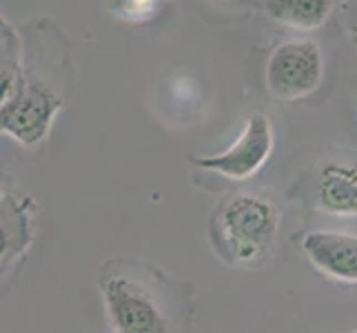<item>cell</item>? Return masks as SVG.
Listing matches in <instances>:
<instances>
[{"instance_id":"cell-1","label":"cell","mask_w":357,"mask_h":333,"mask_svg":"<svg viewBox=\"0 0 357 333\" xmlns=\"http://www.w3.org/2000/svg\"><path fill=\"white\" fill-rule=\"evenodd\" d=\"M100 293L112 333H189V300L153 265L107 262Z\"/></svg>"},{"instance_id":"cell-2","label":"cell","mask_w":357,"mask_h":333,"mask_svg":"<svg viewBox=\"0 0 357 333\" xmlns=\"http://www.w3.org/2000/svg\"><path fill=\"white\" fill-rule=\"evenodd\" d=\"M280 227L275 205L255 193H236L215 216L218 244L236 265H255L271 249Z\"/></svg>"},{"instance_id":"cell-3","label":"cell","mask_w":357,"mask_h":333,"mask_svg":"<svg viewBox=\"0 0 357 333\" xmlns=\"http://www.w3.org/2000/svg\"><path fill=\"white\" fill-rule=\"evenodd\" d=\"M63 109V94L52 82L31 73L24 63L18 87L0 98V129L24 147H33L47 138L58 111Z\"/></svg>"},{"instance_id":"cell-4","label":"cell","mask_w":357,"mask_h":333,"mask_svg":"<svg viewBox=\"0 0 357 333\" xmlns=\"http://www.w3.org/2000/svg\"><path fill=\"white\" fill-rule=\"evenodd\" d=\"M324 78V56L311 38L280 43L266 60V89L282 103L302 101L317 91Z\"/></svg>"},{"instance_id":"cell-5","label":"cell","mask_w":357,"mask_h":333,"mask_svg":"<svg viewBox=\"0 0 357 333\" xmlns=\"http://www.w3.org/2000/svg\"><path fill=\"white\" fill-rule=\"evenodd\" d=\"M275 133L273 125L264 114H251L244 120V127L225 151L213 156L191 158L195 167L211 171L227 180H249L260 171L273 154Z\"/></svg>"},{"instance_id":"cell-6","label":"cell","mask_w":357,"mask_h":333,"mask_svg":"<svg viewBox=\"0 0 357 333\" xmlns=\"http://www.w3.org/2000/svg\"><path fill=\"white\" fill-rule=\"evenodd\" d=\"M302 253L319 274L357 285V236L337 229H315L302 238Z\"/></svg>"},{"instance_id":"cell-7","label":"cell","mask_w":357,"mask_h":333,"mask_svg":"<svg viewBox=\"0 0 357 333\" xmlns=\"http://www.w3.org/2000/svg\"><path fill=\"white\" fill-rule=\"evenodd\" d=\"M315 195L324 214L357 218V165L326 163L319 171Z\"/></svg>"},{"instance_id":"cell-8","label":"cell","mask_w":357,"mask_h":333,"mask_svg":"<svg viewBox=\"0 0 357 333\" xmlns=\"http://www.w3.org/2000/svg\"><path fill=\"white\" fill-rule=\"evenodd\" d=\"M264 9L271 20L284 27L311 31L319 29L331 18L335 0H266Z\"/></svg>"},{"instance_id":"cell-9","label":"cell","mask_w":357,"mask_h":333,"mask_svg":"<svg viewBox=\"0 0 357 333\" xmlns=\"http://www.w3.org/2000/svg\"><path fill=\"white\" fill-rule=\"evenodd\" d=\"M27 198H16L14 193H3V267L27 249L31 238L29 212L24 209Z\"/></svg>"},{"instance_id":"cell-10","label":"cell","mask_w":357,"mask_h":333,"mask_svg":"<svg viewBox=\"0 0 357 333\" xmlns=\"http://www.w3.org/2000/svg\"><path fill=\"white\" fill-rule=\"evenodd\" d=\"M0 98H7L24 73V40L9 20L0 24Z\"/></svg>"},{"instance_id":"cell-11","label":"cell","mask_w":357,"mask_h":333,"mask_svg":"<svg viewBox=\"0 0 357 333\" xmlns=\"http://www.w3.org/2000/svg\"><path fill=\"white\" fill-rule=\"evenodd\" d=\"M165 9V0H116L112 11L125 22H151Z\"/></svg>"},{"instance_id":"cell-12","label":"cell","mask_w":357,"mask_h":333,"mask_svg":"<svg viewBox=\"0 0 357 333\" xmlns=\"http://www.w3.org/2000/svg\"><path fill=\"white\" fill-rule=\"evenodd\" d=\"M342 24L349 38L357 43V0H344L342 5Z\"/></svg>"},{"instance_id":"cell-13","label":"cell","mask_w":357,"mask_h":333,"mask_svg":"<svg viewBox=\"0 0 357 333\" xmlns=\"http://www.w3.org/2000/svg\"><path fill=\"white\" fill-rule=\"evenodd\" d=\"M355 333H357V331H355Z\"/></svg>"}]
</instances>
